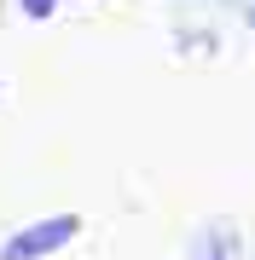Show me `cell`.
Masks as SVG:
<instances>
[{"mask_svg":"<svg viewBox=\"0 0 255 260\" xmlns=\"http://www.w3.org/2000/svg\"><path fill=\"white\" fill-rule=\"evenodd\" d=\"M76 232H81V214H52V220H41V225H23V232L0 249V260H41V254L64 249Z\"/></svg>","mask_w":255,"mask_h":260,"instance_id":"1","label":"cell"},{"mask_svg":"<svg viewBox=\"0 0 255 260\" xmlns=\"http://www.w3.org/2000/svg\"><path fill=\"white\" fill-rule=\"evenodd\" d=\"M249 23H255V18H249Z\"/></svg>","mask_w":255,"mask_h":260,"instance_id":"3","label":"cell"},{"mask_svg":"<svg viewBox=\"0 0 255 260\" xmlns=\"http://www.w3.org/2000/svg\"><path fill=\"white\" fill-rule=\"evenodd\" d=\"M23 12H35V18H47V12H52V0H23Z\"/></svg>","mask_w":255,"mask_h":260,"instance_id":"2","label":"cell"}]
</instances>
